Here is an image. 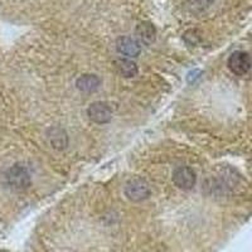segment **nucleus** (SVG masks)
Listing matches in <instances>:
<instances>
[{
  "mask_svg": "<svg viewBox=\"0 0 252 252\" xmlns=\"http://www.w3.org/2000/svg\"><path fill=\"white\" fill-rule=\"evenodd\" d=\"M87 115H89L90 120L94 121V124H107L112 119V110L107 102L103 101H96L92 102L87 109Z\"/></svg>",
  "mask_w": 252,
  "mask_h": 252,
  "instance_id": "obj_2",
  "label": "nucleus"
},
{
  "mask_svg": "<svg viewBox=\"0 0 252 252\" xmlns=\"http://www.w3.org/2000/svg\"><path fill=\"white\" fill-rule=\"evenodd\" d=\"M227 64H228V68L231 69V72H233L235 75L242 76L250 71L252 66V61L249 53L237 51L233 52L232 55L229 56Z\"/></svg>",
  "mask_w": 252,
  "mask_h": 252,
  "instance_id": "obj_3",
  "label": "nucleus"
},
{
  "mask_svg": "<svg viewBox=\"0 0 252 252\" xmlns=\"http://www.w3.org/2000/svg\"><path fill=\"white\" fill-rule=\"evenodd\" d=\"M9 186L14 189H26L31 184V174L23 165H14L6 175Z\"/></svg>",
  "mask_w": 252,
  "mask_h": 252,
  "instance_id": "obj_5",
  "label": "nucleus"
},
{
  "mask_svg": "<svg viewBox=\"0 0 252 252\" xmlns=\"http://www.w3.org/2000/svg\"><path fill=\"white\" fill-rule=\"evenodd\" d=\"M135 35L139 43L152 44L155 40V28L149 22H143L135 29Z\"/></svg>",
  "mask_w": 252,
  "mask_h": 252,
  "instance_id": "obj_7",
  "label": "nucleus"
},
{
  "mask_svg": "<svg viewBox=\"0 0 252 252\" xmlns=\"http://www.w3.org/2000/svg\"><path fill=\"white\" fill-rule=\"evenodd\" d=\"M150 186L143 178H132L125 184V195L131 202L145 201L150 197Z\"/></svg>",
  "mask_w": 252,
  "mask_h": 252,
  "instance_id": "obj_1",
  "label": "nucleus"
},
{
  "mask_svg": "<svg viewBox=\"0 0 252 252\" xmlns=\"http://www.w3.org/2000/svg\"><path fill=\"white\" fill-rule=\"evenodd\" d=\"M101 80L98 76L92 75V73H86L77 78L76 81V87L82 92H94L100 87Z\"/></svg>",
  "mask_w": 252,
  "mask_h": 252,
  "instance_id": "obj_9",
  "label": "nucleus"
},
{
  "mask_svg": "<svg viewBox=\"0 0 252 252\" xmlns=\"http://www.w3.org/2000/svg\"><path fill=\"white\" fill-rule=\"evenodd\" d=\"M48 139L51 145L53 146L55 149H66L67 145H68V136H67V132L63 129H61V127H51L48 131Z\"/></svg>",
  "mask_w": 252,
  "mask_h": 252,
  "instance_id": "obj_10",
  "label": "nucleus"
},
{
  "mask_svg": "<svg viewBox=\"0 0 252 252\" xmlns=\"http://www.w3.org/2000/svg\"><path fill=\"white\" fill-rule=\"evenodd\" d=\"M173 182L182 190H190L195 184V173L189 166H178L173 172Z\"/></svg>",
  "mask_w": 252,
  "mask_h": 252,
  "instance_id": "obj_4",
  "label": "nucleus"
},
{
  "mask_svg": "<svg viewBox=\"0 0 252 252\" xmlns=\"http://www.w3.org/2000/svg\"><path fill=\"white\" fill-rule=\"evenodd\" d=\"M197 1L201 6H208L213 3V0H197Z\"/></svg>",
  "mask_w": 252,
  "mask_h": 252,
  "instance_id": "obj_11",
  "label": "nucleus"
},
{
  "mask_svg": "<svg viewBox=\"0 0 252 252\" xmlns=\"http://www.w3.org/2000/svg\"><path fill=\"white\" fill-rule=\"evenodd\" d=\"M114 67L118 71V73H120L121 76L127 78L135 77L139 72L136 63L130 60V58H120V60H116L114 62Z\"/></svg>",
  "mask_w": 252,
  "mask_h": 252,
  "instance_id": "obj_8",
  "label": "nucleus"
},
{
  "mask_svg": "<svg viewBox=\"0 0 252 252\" xmlns=\"http://www.w3.org/2000/svg\"><path fill=\"white\" fill-rule=\"evenodd\" d=\"M116 49L125 58H135L140 55L141 47L138 40L130 37H120L116 40Z\"/></svg>",
  "mask_w": 252,
  "mask_h": 252,
  "instance_id": "obj_6",
  "label": "nucleus"
}]
</instances>
